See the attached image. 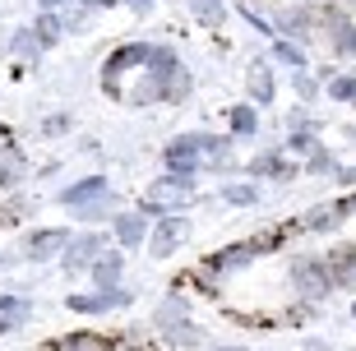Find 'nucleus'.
<instances>
[{
	"instance_id": "nucleus-1",
	"label": "nucleus",
	"mask_w": 356,
	"mask_h": 351,
	"mask_svg": "<svg viewBox=\"0 0 356 351\" xmlns=\"http://www.w3.org/2000/svg\"><path fill=\"white\" fill-rule=\"evenodd\" d=\"M282 245H287V227H277V231H259V236H250V240H232V245H222V250H213V254H204L199 273H209V277L241 273V268H250L254 259L277 254Z\"/></svg>"
},
{
	"instance_id": "nucleus-11",
	"label": "nucleus",
	"mask_w": 356,
	"mask_h": 351,
	"mask_svg": "<svg viewBox=\"0 0 356 351\" xmlns=\"http://www.w3.org/2000/svg\"><path fill=\"white\" fill-rule=\"evenodd\" d=\"M106 195H111V181H106L102 171H97V176H83V181L65 185V190L56 195V204H60V209L74 218L79 209H88V204H97V199H106Z\"/></svg>"
},
{
	"instance_id": "nucleus-41",
	"label": "nucleus",
	"mask_w": 356,
	"mask_h": 351,
	"mask_svg": "<svg viewBox=\"0 0 356 351\" xmlns=\"http://www.w3.org/2000/svg\"><path fill=\"white\" fill-rule=\"evenodd\" d=\"M352 314H356V305H352Z\"/></svg>"
},
{
	"instance_id": "nucleus-30",
	"label": "nucleus",
	"mask_w": 356,
	"mask_h": 351,
	"mask_svg": "<svg viewBox=\"0 0 356 351\" xmlns=\"http://www.w3.org/2000/svg\"><path fill=\"white\" fill-rule=\"evenodd\" d=\"M301 171H305V176H333V171H338V157H333L329 148L319 143L315 153H310V157H305V162H301Z\"/></svg>"
},
{
	"instance_id": "nucleus-7",
	"label": "nucleus",
	"mask_w": 356,
	"mask_h": 351,
	"mask_svg": "<svg viewBox=\"0 0 356 351\" xmlns=\"http://www.w3.org/2000/svg\"><path fill=\"white\" fill-rule=\"evenodd\" d=\"M319 24H324V38H329L333 56L338 60H356V19L343 5H319Z\"/></svg>"
},
{
	"instance_id": "nucleus-20",
	"label": "nucleus",
	"mask_w": 356,
	"mask_h": 351,
	"mask_svg": "<svg viewBox=\"0 0 356 351\" xmlns=\"http://www.w3.org/2000/svg\"><path fill=\"white\" fill-rule=\"evenodd\" d=\"M273 60L287 70H310V56H305V42L296 38H273Z\"/></svg>"
},
{
	"instance_id": "nucleus-18",
	"label": "nucleus",
	"mask_w": 356,
	"mask_h": 351,
	"mask_svg": "<svg viewBox=\"0 0 356 351\" xmlns=\"http://www.w3.org/2000/svg\"><path fill=\"white\" fill-rule=\"evenodd\" d=\"M329 268H333V282L338 286H352L356 291V245L352 240H338L329 250Z\"/></svg>"
},
{
	"instance_id": "nucleus-24",
	"label": "nucleus",
	"mask_w": 356,
	"mask_h": 351,
	"mask_svg": "<svg viewBox=\"0 0 356 351\" xmlns=\"http://www.w3.org/2000/svg\"><path fill=\"white\" fill-rule=\"evenodd\" d=\"M42 51H47V47L38 42V33H33V28H19V33L10 38V56L19 60V65H33Z\"/></svg>"
},
{
	"instance_id": "nucleus-15",
	"label": "nucleus",
	"mask_w": 356,
	"mask_h": 351,
	"mask_svg": "<svg viewBox=\"0 0 356 351\" xmlns=\"http://www.w3.org/2000/svg\"><path fill=\"white\" fill-rule=\"evenodd\" d=\"M273 97H277L273 65H268V60H250V65H245V102H254V106H273Z\"/></svg>"
},
{
	"instance_id": "nucleus-19",
	"label": "nucleus",
	"mask_w": 356,
	"mask_h": 351,
	"mask_svg": "<svg viewBox=\"0 0 356 351\" xmlns=\"http://www.w3.org/2000/svg\"><path fill=\"white\" fill-rule=\"evenodd\" d=\"M28 176V162H24V153L14 148L10 139H0V190H14V185Z\"/></svg>"
},
{
	"instance_id": "nucleus-5",
	"label": "nucleus",
	"mask_w": 356,
	"mask_h": 351,
	"mask_svg": "<svg viewBox=\"0 0 356 351\" xmlns=\"http://www.w3.org/2000/svg\"><path fill=\"white\" fill-rule=\"evenodd\" d=\"M162 171H172V176H185V181H195L199 171H204V148H199V130L167 139V148H162Z\"/></svg>"
},
{
	"instance_id": "nucleus-39",
	"label": "nucleus",
	"mask_w": 356,
	"mask_h": 351,
	"mask_svg": "<svg viewBox=\"0 0 356 351\" xmlns=\"http://www.w3.org/2000/svg\"><path fill=\"white\" fill-rule=\"evenodd\" d=\"M333 5H343V10H347V5H356V0H333Z\"/></svg>"
},
{
	"instance_id": "nucleus-29",
	"label": "nucleus",
	"mask_w": 356,
	"mask_h": 351,
	"mask_svg": "<svg viewBox=\"0 0 356 351\" xmlns=\"http://www.w3.org/2000/svg\"><path fill=\"white\" fill-rule=\"evenodd\" d=\"M190 19H199L204 28H222L227 24V0H185Z\"/></svg>"
},
{
	"instance_id": "nucleus-27",
	"label": "nucleus",
	"mask_w": 356,
	"mask_h": 351,
	"mask_svg": "<svg viewBox=\"0 0 356 351\" xmlns=\"http://www.w3.org/2000/svg\"><path fill=\"white\" fill-rule=\"evenodd\" d=\"M51 351H116V342H106L102 333H70V338L51 342Z\"/></svg>"
},
{
	"instance_id": "nucleus-6",
	"label": "nucleus",
	"mask_w": 356,
	"mask_h": 351,
	"mask_svg": "<svg viewBox=\"0 0 356 351\" xmlns=\"http://www.w3.org/2000/svg\"><path fill=\"white\" fill-rule=\"evenodd\" d=\"M273 28H277V38H296V42L319 38V33H324V24H319V5H310V0L282 5V10L273 14Z\"/></svg>"
},
{
	"instance_id": "nucleus-38",
	"label": "nucleus",
	"mask_w": 356,
	"mask_h": 351,
	"mask_svg": "<svg viewBox=\"0 0 356 351\" xmlns=\"http://www.w3.org/2000/svg\"><path fill=\"white\" fill-rule=\"evenodd\" d=\"M111 5H125V0H102V10H111Z\"/></svg>"
},
{
	"instance_id": "nucleus-22",
	"label": "nucleus",
	"mask_w": 356,
	"mask_h": 351,
	"mask_svg": "<svg viewBox=\"0 0 356 351\" xmlns=\"http://www.w3.org/2000/svg\"><path fill=\"white\" fill-rule=\"evenodd\" d=\"M33 33H38V42L47 47V51H51L56 42L65 38V14H60V10H42V14H38V24H33Z\"/></svg>"
},
{
	"instance_id": "nucleus-17",
	"label": "nucleus",
	"mask_w": 356,
	"mask_h": 351,
	"mask_svg": "<svg viewBox=\"0 0 356 351\" xmlns=\"http://www.w3.org/2000/svg\"><path fill=\"white\" fill-rule=\"evenodd\" d=\"M259 125H264V116H259L254 102H232L227 106V130H232V139H254Z\"/></svg>"
},
{
	"instance_id": "nucleus-14",
	"label": "nucleus",
	"mask_w": 356,
	"mask_h": 351,
	"mask_svg": "<svg viewBox=\"0 0 356 351\" xmlns=\"http://www.w3.org/2000/svg\"><path fill=\"white\" fill-rule=\"evenodd\" d=\"M343 222H347V209L333 199V204H319V209L301 213V218H296V231L301 236H329V231H338Z\"/></svg>"
},
{
	"instance_id": "nucleus-12",
	"label": "nucleus",
	"mask_w": 356,
	"mask_h": 351,
	"mask_svg": "<svg viewBox=\"0 0 356 351\" xmlns=\"http://www.w3.org/2000/svg\"><path fill=\"white\" fill-rule=\"evenodd\" d=\"M70 236L74 231H65V227H38V231H28L24 236V259H33V263L60 259V250L70 245Z\"/></svg>"
},
{
	"instance_id": "nucleus-13",
	"label": "nucleus",
	"mask_w": 356,
	"mask_h": 351,
	"mask_svg": "<svg viewBox=\"0 0 356 351\" xmlns=\"http://www.w3.org/2000/svg\"><path fill=\"white\" fill-rule=\"evenodd\" d=\"M315 130H319V125L310 120V111H305V106H296V111L287 116V153L305 162V157L319 148V134Z\"/></svg>"
},
{
	"instance_id": "nucleus-33",
	"label": "nucleus",
	"mask_w": 356,
	"mask_h": 351,
	"mask_svg": "<svg viewBox=\"0 0 356 351\" xmlns=\"http://www.w3.org/2000/svg\"><path fill=\"white\" fill-rule=\"evenodd\" d=\"M24 213H28V204H24V199H14L10 209H0V227H14V222L24 218Z\"/></svg>"
},
{
	"instance_id": "nucleus-40",
	"label": "nucleus",
	"mask_w": 356,
	"mask_h": 351,
	"mask_svg": "<svg viewBox=\"0 0 356 351\" xmlns=\"http://www.w3.org/2000/svg\"><path fill=\"white\" fill-rule=\"evenodd\" d=\"M5 263H10V259H5V254H0V268H5Z\"/></svg>"
},
{
	"instance_id": "nucleus-21",
	"label": "nucleus",
	"mask_w": 356,
	"mask_h": 351,
	"mask_svg": "<svg viewBox=\"0 0 356 351\" xmlns=\"http://www.w3.org/2000/svg\"><path fill=\"white\" fill-rule=\"evenodd\" d=\"M116 213H120V199L106 195V199H97V204H88V209H79V213H74V222H83V227H111Z\"/></svg>"
},
{
	"instance_id": "nucleus-9",
	"label": "nucleus",
	"mask_w": 356,
	"mask_h": 351,
	"mask_svg": "<svg viewBox=\"0 0 356 351\" xmlns=\"http://www.w3.org/2000/svg\"><path fill=\"white\" fill-rule=\"evenodd\" d=\"M241 171H245L250 181H277V185H287L291 176L301 171V162H291V157L282 153V148H268V153H254Z\"/></svg>"
},
{
	"instance_id": "nucleus-2",
	"label": "nucleus",
	"mask_w": 356,
	"mask_h": 351,
	"mask_svg": "<svg viewBox=\"0 0 356 351\" xmlns=\"http://www.w3.org/2000/svg\"><path fill=\"white\" fill-rule=\"evenodd\" d=\"M195 204V181H185V176H172V171H162L158 181L144 190V204L139 209L148 213V218H172V213H185Z\"/></svg>"
},
{
	"instance_id": "nucleus-32",
	"label": "nucleus",
	"mask_w": 356,
	"mask_h": 351,
	"mask_svg": "<svg viewBox=\"0 0 356 351\" xmlns=\"http://www.w3.org/2000/svg\"><path fill=\"white\" fill-rule=\"evenodd\" d=\"M88 5H74V10L65 14V33H83V28H88Z\"/></svg>"
},
{
	"instance_id": "nucleus-26",
	"label": "nucleus",
	"mask_w": 356,
	"mask_h": 351,
	"mask_svg": "<svg viewBox=\"0 0 356 351\" xmlns=\"http://www.w3.org/2000/svg\"><path fill=\"white\" fill-rule=\"evenodd\" d=\"M28 314H33V305L24 296H0V333H14L19 324H28Z\"/></svg>"
},
{
	"instance_id": "nucleus-25",
	"label": "nucleus",
	"mask_w": 356,
	"mask_h": 351,
	"mask_svg": "<svg viewBox=\"0 0 356 351\" xmlns=\"http://www.w3.org/2000/svg\"><path fill=\"white\" fill-rule=\"evenodd\" d=\"M324 97H333V102H343V106H356V74L333 70V74L324 79Z\"/></svg>"
},
{
	"instance_id": "nucleus-10",
	"label": "nucleus",
	"mask_w": 356,
	"mask_h": 351,
	"mask_svg": "<svg viewBox=\"0 0 356 351\" xmlns=\"http://www.w3.org/2000/svg\"><path fill=\"white\" fill-rule=\"evenodd\" d=\"M148 231H153V218H148L144 209H120L116 218H111V240H116L120 250L148 245Z\"/></svg>"
},
{
	"instance_id": "nucleus-23",
	"label": "nucleus",
	"mask_w": 356,
	"mask_h": 351,
	"mask_svg": "<svg viewBox=\"0 0 356 351\" xmlns=\"http://www.w3.org/2000/svg\"><path fill=\"white\" fill-rule=\"evenodd\" d=\"M222 204H232V209H254L259 204V181H227L222 185Z\"/></svg>"
},
{
	"instance_id": "nucleus-31",
	"label": "nucleus",
	"mask_w": 356,
	"mask_h": 351,
	"mask_svg": "<svg viewBox=\"0 0 356 351\" xmlns=\"http://www.w3.org/2000/svg\"><path fill=\"white\" fill-rule=\"evenodd\" d=\"M74 130V116H70V111H51V116L42 120V134H47V139H60V134H70Z\"/></svg>"
},
{
	"instance_id": "nucleus-34",
	"label": "nucleus",
	"mask_w": 356,
	"mask_h": 351,
	"mask_svg": "<svg viewBox=\"0 0 356 351\" xmlns=\"http://www.w3.org/2000/svg\"><path fill=\"white\" fill-rule=\"evenodd\" d=\"M333 181L343 185V190H356V162H347V167L338 162V171H333Z\"/></svg>"
},
{
	"instance_id": "nucleus-4",
	"label": "nucleus",
	"mask_w": 356,
	"mask_h": 351,
	"mask_svg": "<svg viewBox=\"0 0 356 351\" xmlns=\"http://www.w3.org/2000/svg\"><path fill=\"white\" fill-rule=\"evenodd\" d=\"M106 245H111V231H102V227H83V231L70 236V245L60 250V268H65V273H88Z\"/></svg>"
},
{
	"instance_id": "nucleus-8",
	"label": "nucleus",
	"mask_w": 356,
	"mask_h": 351,
	"mask_svg": "<svg viewBox=\"0 0 356 351\" xmlns=\"http://www.w3.org/2000/svg\"><path fill=\"white\" fill-rule=\"evenodd\" d=\"M185 240H190V218H185V213L158 218V222H153V231H148V254H153V259H172Z\"/></svg>"
},
{
	"instance_id": "nucleus-16",
	"label": "nucleus",
	"mask_w": 356,
	"mask_h": 351,
	"mask_svg": "<svg viewBox=\"0 0 356 351\" xmlns=\"http://www.w3.org/2000/svg\"><path fill=\"white\" fill-rule=\"evenodd\" d=\"M88 277H92V286H97V291H116L120 277H125V250H120V245H106L102 254H97V263L88 268Z\"/></svg>"
},
{
	"instance_id": "nucleus-37",
	"label": "nucleus",
	"mask_w": 356,
	"mask_h": 351,
	"mask_svg": "<svg viewBox=\"0 0 356 351\" xmlns=\"http://www.w3.org/2000/svg\"><path fill=\"white\" fill-rule=\"evenodd\" d=\"M74 5H88V10H102V0H74Z\"/></svg>"
},
{
	"instance_id": "nucleus-36",
	"label": "nucleus",
	"mask_w": 356,
	"mask_h": 351,
	"mask_svg": "<svg viewBox=\"0 0 356 351\" xmlns=\"http://www.w3.org/2000/svg\"><path fill=\"white\" fill-rule=\"evenodd\" d=\"M60 5H70V0H38V10H60Z\"/></svg>"
},
{
	"instance_id": "nucleus-35",
	"label": "nucleus",
	"mask_w": 356,
	"mask_h": 351,
	"mask_svg": "<svg viewBox=\"0 0 356 351\" xmlns=\"http://www.w3.org/2000/svg\"><path fill=\"white\" fill-rule=\"evenodd\" d=\"M125 5H130L134 14H148V10H153V5H158V0H125Z\"/></svg>"
},
{
	"instance_id": "nucleus-3",
	"label": "nucleus",
	"mask_w": 356,
	"mask_h": 351,
	"mask_svg": "<svg viewBox=\"0 0 356 351\" xmlns=\"http://www.w3.org/2000/svg\"><path fill=\"white\" fill-rule=\"evenodd\" d=\"M291 286H296V296L301 300H324L333 296V268H329V254H296L287 268Z\"/></svg>"
},
{
	"instance_id": "nucleus-28",
	"label": "nucleus",
	"mask_w": 356,
	"mask_h": 351,
	"mask_svg": "<svg viewBox=\"0 0 356 351\" xmlns=\"http://www.w3.org/2000/svg\"><path fill=\"white\" fill-rule=\"evenodd\" d=\"M291 92H296V102H315V97H324V79L315 74V70H291Z\"/></svg>"
}]
</instances>
